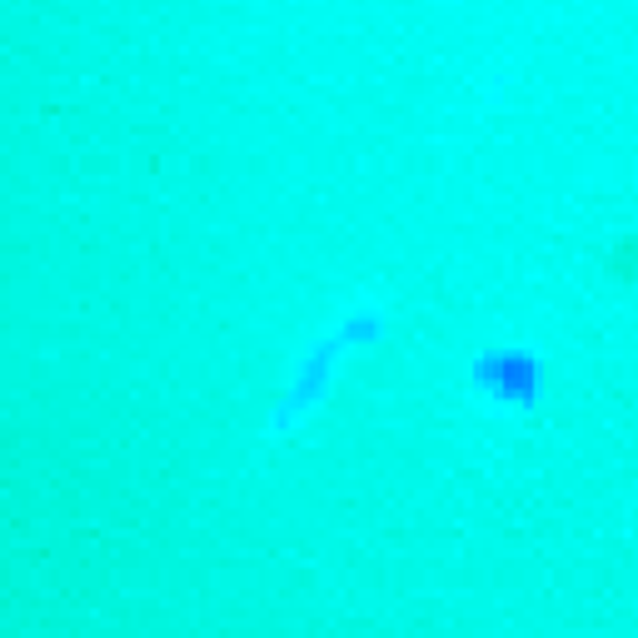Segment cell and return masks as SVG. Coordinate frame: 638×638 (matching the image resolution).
I'll use <instances>...</instances> for the list:
<instances>
[{"instance_id":"obj_1","label":"cell","mask_w":638,"mask_h":638,"mask_svg":"<svg viewBox=\"0 0 638 638\" xmlns=\"http://www.w3.org/2000/svg\"><path fill=\"white\" fill-rule=\"evenodd\" d=\"M614 275L618 280H638V235H624L614 249Z\"/></svg>"}]
</instances>
